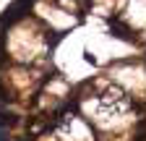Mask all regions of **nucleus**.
<instances>
[{"label": "nucleus", "mask_w": 146, "mask_h": 141, "mask_svg": "<svg viewBox=\"0 0 146 141\" xmlns=\"http://www.w3.org/2000/svg\"><path fill=\"white\" fill-rule=\"evenodd\" d=\"M110 31H112L117 39H123V42H131V39H136V34L131 31V26H128L125 21H120V19H110Z\"/></svg>", "instance_id": "nucleus-1"}, {"label": "nucleus", "mask_w": 146, "mask_h": 141, "mask_svg": "<svg viewBox=\"0 0 146 141\" xmlns=\"http://www.w3.org/2000/svg\"><path fill=\"white\" fill-rule=\"evenodd\" d=\"M60 39H63V34H60V31H47V42H50V45H58Z\"/></svg>", "instance_id": "nucleus-2"}]
</instances>
